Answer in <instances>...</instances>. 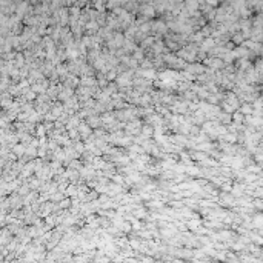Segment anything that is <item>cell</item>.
<instances>
[{
  "mask_svg": "<svg viewBox=\"0 0 263 263\" xmlns=\"http://www.w3.org/2000/svg\"><path fill=\"white\" fill-rule=\"evenodd\" d=\"M243 113L245 114H251V106H243Z\"/></svg>",
  "mask_w": 263,
  "mask_h": 263,
  "instance_id": "obj_2",
  "label": "cell"
},
{
  "mask_svg": "<svg viewBox=\"0 0 263 263\" xmlns=\"http://www.w3.org/2000/svg\"><path fill=\"white\" fill-rule=\"evenodd\" d=\"M212 45H214V42H212V40H206V42L203 43V49H208V48H211Z\"/></svg>",
  "mask_w": 263,
  "mask_h": 263,
  "instance_id": "obj_1",
  "label": "cell"
}]
</instances>
